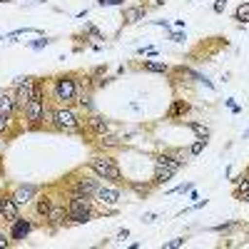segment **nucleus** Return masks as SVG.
Masks as SVG:
<instances>
[{
  "mask_svg": "<svg viewBox=\"0 0 249 249\" xmlns=\"http://www.w3.org/2000/svg\"><path fill=\"white\" fill-rule=\"evenodd\" d=\"M65 207L70 224H88L97 214H102V210H97V199L88 195H65Z\"/></svg>",
  "mask_w": 249,
  "mask_h": 249,
  "instance_id": "1",
  "label": "nucleus"
},
{
  "mask_svg": "<svg viewBox=\"0 0 249 249\" xmlns=\"http://www.w3.org/2000/svg\"><path fill=\"white\" fill-rule=\"evenodd\" d=\"M68 182H62L65 184V195H88V197H95V192L100 190V184H102V179L88 167L85 172H72V175H68L65 177Z\"/></svg>",
  "mask_w": 249,
  "mask_h": 249,
  "instance_id": "2",
  "label": "nucleus"
},
{
  "mask_svg": "<svg viewBox=\"0 0 249 249\" xmlns=\"http://www.w3.org/2000/svg\"><path fill=\"white\" fill-rule=\"evenodd\" d=\"M53 102L55 105H75L77 102V72L53 77Z\"/></svg>",
  "mask_w": 249,
  "mask_h": 249,
  "instance_id": "3",
  "label": "nucleus"
},
{
  "mask_svg": "<svg viewBox=\"0 0 249 249\" xmlns=\"http://www.w3.org/2000/svg\"><path fill=\"white\" fill-rule=\"evenodd\" d=\"M88 167H90L100 179H107V182H115V184H122V182H124L117 160H115L112 155H107V152H105V155H95V157H90Z\"/></svg>",
  "mask_w": 249,
  "mask_h": 249,
  "instance_id": "4",
  "label": "nucleus"
},
{
  "mask_svg": "<svg viewBox=\"0 0 249 249\" xmlns=\"http://www.w3.org/2000/svg\"><path fill=\"white\" fill-rule=\"evenodd\" d=\"M82 130V120L80 115L72 110V105H57L55 107V117H53V132H65V135H75Z\"/></svg>",
  "mask_w": 249,
  "mask_h": 249,
  "instance_id": "5",
  "label": "nucleus"
},
{
  "mask_svg": "<svg viewBox=\"0 0 249 249\" xmlns=\"http://www.w3.org/2000/svg\"><path fill=\"white\" fill-rule=\"evenodd\" d=\"M43 107H45L43 100H30L28 105L20 110V120L25 122L28 130H43Z\"/></svg>",
  "mask_w": 249,
  "mask_h": 249,
  "instance_id": "6",
  "label": "nucleus"
},
{
  "mask_svg": "<svg viewBox=\"0 0 249 249\" xmlns=\"http://www.w3.org/2000/svg\"><path fill=\"white\" fill-rule=\"evenodd\" d=\"M35 82H37V77H33V75H28V77H18V80L13 82V92H15V100H18L20 110H23L28 102L33 100Z\"/></svg>",
  "mask_w": 249,
  "mask_h": 249,
  "instance_id": "7",
  "label": "nucleus"
},
{
  "mask_svg": "<svg viewBox=\"0 0 249 249\" xmlns=\"http://www.w3.org/2000/svg\"><path fill=\"white\" fill-rule=\"evenodd\" d=\"M0 115H5L8 120H20V105H18L13 90L0 92Z\"/></svg>",
  "mask_w": 249,
  "mask_h": 249,
  "instance_id": "8",
  "label": "nucleus"
},
{
  "mask_svg": "<svg viewBox=\"0 0 249 249\" xmlns=\"http://www.w3.org/2000/svg\"><path fill=\"white\" fill-rule=\"evenodd\" d=\"M45 224L50 227V230H60V227L70 224V217H68V207H65V199H62V202H55V207H53V212L48 214Z\"/></svg>",
  "mask_w": 249,
  "mask_h": 249,
  "instance_id": "9",
  "label": "nucleus"
},
{
  "mask_svg": "<svg viewBox=\"0 0 249 249\" xmlns=\"http://www.w3.org/2000/svg\"><path fill=\"white\" fill-rule=\"evenodd\" d=\"M95 199H97V204H102V207H115V204H120V199H122V192L117 190V187H110V184H100V190L95 192Z\"/></svg>",
  "mask_w": 249,
  "mask_h": 249,
  "instance_id": "10",
  "label": "nucleus"
},
{
  "mask_svg": "<svg viewBox=\"0 0 249 249\" xmlns=\"http://www.w3.org/2000/svg\"><path fill=\"white\" fill-rule=\"evenodd\" d=\"M37 192H40L37 184H18L10 195H13V199H15L20 207H28V204H33V199L37 197Z\"/></svg>",
  "mask_w": 249,
  "mask_h": 249,
  "instance_id": "11",
  "label": "nucleus"
},
{
  "mask_svg": "<svg viewBox=\"0 0 249 249\" xmlns=\"http://www.w3.org/2000/svg\"><path fill=\"white\" fill-rule=\"evenodd\" d=\"M35 222L33 219H28V217H18L13 224H10V239L13 242H20V239H25L33 230H35Z\"/></svg>",
  "mask_w": 249,
  "mask_h": 249,
  "instance_id": "12",
  "label": "nucleus"
},
{
  "mask_svg": "<svg viewBox=\"0 0 249 249\" xmlns=\"http://www.w3.org/2000/svg\"><path fill=\"white\" fill-rule=\"evenodd\" d=\"M55 202H57V199H55L53 195H48V192L40 195V192H37V197L33 199V204H35V217H37V219H48V214L53 212Z\"/></svg>",
  "mask_w": 249,
  "mask_h": 249,
  "instance_id": "13",
  "label": "nucleus"
},
{
  "mask_svg": "<svg viewBox=\"0 0 249 249\" xmlns=\"http://www.w3.org/2000/svg\"><path fill=\"white\" fill-rule=\"evenodd\" d=\"M82 122H85V127L97 137V135H105V132H110V122L105 120V117H102V115H88L85 120H82Z\"/></svg>",
  "mask_w": 249,
  "mask_h": 249,
  "instance_id": "14",
  "label": "nucleus"
},
{
  "mask_svg": "<svg viewBox=\"0 0 249 249\" xmlns=\"http://www.w3.org/2000/svg\"><path fill=\"white\" fill-rule=\"evenodd\" d=\"M144 15H147V8H144V5H122V20H124V25L140 23V20H144Z\"/></svg>",
  "mask_w": 249,
  "mask_h": 249,
  "instance_id": "15",
  "label": "nucleus"
},
{
  "mask_svg": "<svg viewBox=\"0 0 249 249\" xmlns=\"http://www.w3.org/2000/svg\"><path fill=\"white\" fill-rule=\"evenodd\" d=\"M20 210H23V207L13 199V195H3V217H5V224L8 227L20 217Z\"/></svg>",
  "mask_w": 249,
  "mask_h": 249,
  "instance_id": "16",
  "label": "nucleus"
},
{
  "mask_svg": "<svg viewBox=\"0 0 249 249\" xmlns=\"http://www.w3.org/2000/svg\"><path fill=\"white\" fill-rule=\"evenodd\" d=\"M97 147L102 152H107V150H117L122 147V137L112 135V132H105V135H97Z\"/></svg>",
  "mask_w": 249,
  "mask_h": 249,
  "instance_id": "17",
  "label": "nucleus"
},
{
  "mask_svg": "<svg viewBox=\"0 0 249 249\" xmlns=\"http://www.w3.org/2000/svg\"><path fill=\"white\" fill-rule=\"evenodd\" d=\"M190 110H192V105H190V102L177 97V100L172 102V107L167 110V115H164V117H167V120H179V117H182V120H184V115L190 112Z\"/></svg>",
  "mask_w": 249,
  "mask_h": 249,
  "instance_id": "18",
  "label": "nucleus"
},
{
  "mask_svg": "<svg viewBox=\"0 0 249 249\" xmlns=\"http://www.w3.org/2000/svg\"><path fill=\"white\" fill-rule=\"evenodd\" d=\"M177 172L175 170H170V167H164V164H157L155 162V175H152V184L155 187H162V184H167L172 177H175Z\"/></svg>",
  "mask_w": 249,
  "mask_h": 249,
  "instance_id": "19",
  "label": "nucleus"
},
{
  "mask_svg": "<svg viewBox=\"0 0 249 249\" xmlns=\"http://www.w3.org/2000/svg\"><path fill=\"white\" fill-rule=\"evenodd\" d=\"M184 127H190V130L197 135V140H210V127H207V124H202V122L184 120Z\"/></svg>",
  "mask_w": 249,
  "mask_h": 249,
  "instance_id": "20",
  "label": "nucleus"
},
{
  "mask_svg": "<svg viewBox=\"0 0 249 249\" xmlns=\"http://www.w3.org/2000/svg\"><path fill=\"white\" fill-rule=\"evenodd\" d=\"M137 70H144V72H160V75H164V72H170V65H164V62H152V60H147V62H140Z\"/></svg>",
  "mask_w": 249,
  "mask_h": 249,
  "instance_id": "21",
  "label": "nucleus"
},
{
  "mask_svg": "<svg viewBox=\"0 0 249 249\" xmlns=\"http://www.w3.org/2000/svg\"><path fill=\"white\" fill-rule=\"evenodd\" d=\"M234 20H237V25H247L249 23V0L239 3V8L234 10Z\"/></svg>",
  "mask_w": 249,
  "mask_h": 249,
  "instance_id": "22",
  "label": "nucleus"
},
{
  "mask_svg": "<svg viewBox=\"0 0 249 249\" xmlns=\"http://www.w3.org/2000/svg\"><path fill=\"white\" fill-rule=\"evenodd\" d=\"M124 184H127L130 190H135L137 195H142V197H147V195L152 192V187H155V184H152V179H150L147 184H142V182H132V179H127V182H124Z\"/></svg>",
  "mask_w": 249,
  "mask_h": 249,
  "instance_id": "23",
  "label": "nucleus"
},
{
  "mask_svg": "<svg viewBox=\"0 0 249 249\" xmlns=\"http://www.w3.org/2000/svg\"><path fill=\"white\" fill-rule=\"evenodd\" d=\"M82 35H85L88 40H105V35H102L92 23H85V28H82Z\"/></svg>",
  "mask_w": 249,
  "mask_h": 249,
  "instance_id": "24",
  "label": "nucleus"
},
{
  "mask_svg": "<svg viewBox=\"0 0 249 249\" xmlns=\"http://www.w3.org/2000/svg\"><path fill=\"white\" fill-rule=\"evenodd\" d=\"M207 142H210V140H197V142H192V144H190V150H187V152H190V157L202 155V150L207 147Z\"/></svg>",
  "mask_w": 249,
  "mask_h": 249,
  "instance_id": "25",
  "label": "nucleus"
},
{
  "mask_svg": "<svg viewBox=\"0 0 249 249\" xmlns=\"http://www.w3.org/2000/svg\"><path fill=\"white\" fill-rule=\"evenodd\" d=\"M184 244H187L184 237H175V239H170V242H164L162 249H179V247H184Z\"/></svg>",
  "mask_w": 249,
  "mask_h": 249,
  "instance_id": "26",
  "label": "nucleus"
},
{
  "mask_svg": "<svg viewBox=\"0 0 249 249\" xmlns=\"http://www.w3.org/2000/svg\"><path fill=\"white\" fill-rule=\"evenodd\" d=\"M15 120H8L5 115H0V135H13L10 132V124H13Z\"/></svg>",
  "mask_w": 249,
  "mask_h": 249,
  "instance_id": "27",
  "label": "nucleus"
},
{
  "mask_svg": "<svg viewBox=\"0 0 249 249\" xmlns=\"http://www.w3.org/2000/svg\"><path fill=\"white\" fill-rule=\"evenodd\" d=\"M50 43H53L50 37H40V40H35V43H28V48L30 50H40V48H48Z\"/></svg>",
  "mask_w": 249,
  "mask_h": 249,
  "instance_id": "28",
  "label": "nucleus"
},
{
  "mask_svg": "<svg viewBox=\"0 0 249 249\" xmlns=\"http://www.w3.org/2000/svg\"><path fill=\"white\" fill-rule=\"evenodd\" d=\"M195 190V184L192 182H184V184H177L175 190H170V195H175V192H192Z\"/></svg>",
  "mask_w": 249,
  "mask_h": 249,
  "instance_id": "29",
  "label": "nucleus"
},
{
  "mask_svg": "<svg viewBox=\"0 0 249 249\" xmlns=\"http://www.w3.org/2000/svg\"><path fill=\"white\" fill-rule=\"evenodd\" d=\"M112 5H124V0H97V8H112Z\"/></svg>",
  "mask_w": 249,
  "mask_h": 249,
  "instance_id": "30",
  "label": "nucleus"
},
{
  "mask_svg": "<svg viewBox=\"0 0 249 249\" xmlns=\"http://www.w3.org/2000/svg\"><path fill=\"white\" fill-rule=\"evenodd\" d=\"M142 5L147 8V10H152V8H160V5H164V0H144Z\"/></svg>",
  "mask_w": 249,
  "mask_h": 249,
  "instance_id": "31",
  "label": "nucleus"
},
{
  "mask_svg": "<svg viewBox=\"0 0 249 249\" xmlns=\"http://www.w3.org/2000/svg\"><path fill=\"white\" fill-rule=\"evenodd\" d=\"M224 8H227V0H217V3H214V13H224Z\"/></svg>",
  "mask_w": 249,
  "mask_h": 249,
  "instance_id": "32",
  "label": "nucleus"
},
{
  "mask_svg": "<svg viewBox=\"0 0 249 249\" xmlns=\"http://www.w3.org/2000/svg\"><path fill=\"white\" fill-rule=\"evenodd\" d=\"M170 40H175V43H184V33H170Z\"/></svg>",
  "mask_w": 249,
  "mask_h": 249,
  "instance_id": "33",
  "label": "nucleus"
},
{
  "mask_svg": "<svg viewBox=\"0 0 249 249\" xmlns=\"http://www.w3.org/2000/svg\"><path fill=\"white\" fill-rule=\"evenodd\" d=\"M127 237H130V230H127V227H124V230H120V232H117V239H120V242H124Z\"/></svg>",
  "mask_w": 249,
  "mask_h": 249,
  "instance_id": "34",
  "label": "nucleus"
},
{
  "mask_svg": "<svg viewBox=\"0 0 249 249\" xmlns=\"http://www.w3.org/2000/svg\"><path fill=\"white\" fill-rule=\"evenodd\" d=\"M155 219H157V214H152V212L150 214H142V222H147V224H152Z\"/></svg>",
  "mask_w": 249,
  "mask_h": 249,
  "instance_id": "35",
  "label": "nucleus"
},
{
  "mask_svg": "<svg viewBox=\"0 0 249 249\" xmlns=\"http://www.w3.org/2000/svg\"><path fill=\"white\" fill-rule=\"evenodd\" d=\"M239 202H247V204H249V190H247V192L242 195V199H239Z\"/></svg>",
  "mask_w": 249,
  "mask_h": 249,
  "instance_id": "36",
  "label": "nucleus"
},
{
  "mask_svg": "<svg viewBox=\"0 0 249 249\" xmlns=\"http://www.w3.org/2000/svg\"><path fill=\"white\" fill-rule=\"evenodd\" d=\"M0 157H3V135H0Z\"/></svg>",
  "mask_w": 249,
  "mask_h": 249,
  "instance_id": "37",
  "label": "nucleus"
},
{
  "mask_svg": "<svg viewBox=\"0 0 249 249\" xmlns=\"http://www.w3.org/2000/svg\"><path fill=\"white\" fill-rule=\"evenodd\" d=\"M0 3H13V0H0Z\"/></svg>",
  "mask_w": 249,
  "mask_h": 249,
  "instance_id": "38",
  "label": "nucleus"
},
{
  "mask_svg": "<svg viewBox=\"0 0 249 249\" xmlns=\"http://www.w3.org/2000/svg\"><path fill=\"white\" fill-rule=\"evenodd\" d=\"M190 3H197V0H190Z\"/></svg>",
  "mask_w": 249,
  "mask_h": 249,
  "instance_id": "39",
  "label": "nucleus"
}]
</instances>
